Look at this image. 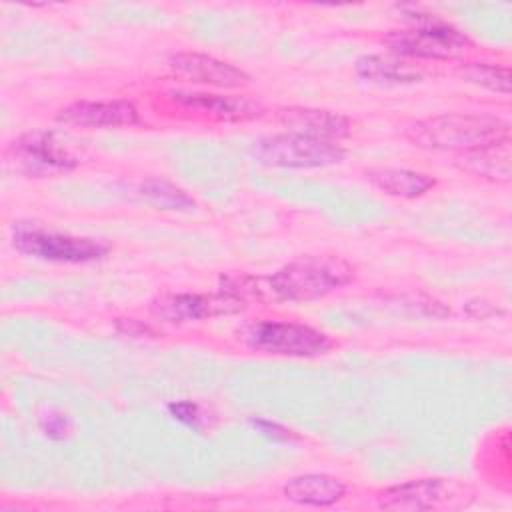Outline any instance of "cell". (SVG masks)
Returning <instances> with one entry per match:
<instances>
[{"instance_id": "cell-15", "label": "cell", "mask_w": 512, "mask_h": 512, "mask_svg": "<svg viewBox=\"0 0 512 512\" xmlns=\"http://www.w3.org/2000/svg\"><path fill=\"white\" fill-rule=\"evenodd\" d=\"M366 178L382 192L400 198H418L436 186L432 176L404 168H372Z\"/></svg>"}, {"instance_id": "cell-19", "label": "cell", "mask_w": 512, "mask_h": 512, "mask_svg": "<svg viewBox=\"0 0 512 512\" xmlns=\"http://www.w3.org/2000/svg\"><path fill=\"white\" fill-rule=\"evenodd\" d=\"M142 194L148 196L154 204L168 208V210H184V208H192L194 200L190 196H186L180 188L172 186L166 180H148L142 184Z\"/></svg>"}, {"instance_id": "cell-5", "label": "cell", "mask_w": 512, "mask_h": 512, "mask_svg": "<svg viewBox=\"0 0 512 512\" xmlns=\"http://www.w3.org/2000/svg\"><path fill=\"white\" fill-rule=\"evenodd\" d=\"M16 250L22 254L50 260V262H92L108 254V248L92 238H78L70 234L48 232L36 226L18 224L12 234Z\"/></svg>"}, {"instance_id": "cell-13", "label": "cell", "mask_w": 512, "mask_h": 512, "mask_svg": "<svg viewBox=\"0 0 512 512\" xmlns=\"http://www.w3.org/2000/svg\"><path fill=\"white\" fill-rule=\"evenodd\" d=\"M444 498V482L440 478H420L390 486L380 492L378 502L386 510H430Z\"/></svg>"}, {"instance_id": "cell-18", "label": "cell", "mask_w": 512, "mask_h": 512, "mask_svg": "<svg viewBox=\"0 0 512 512\" xmlns=\"http://www.w3.org/2000/svg\"><path fill=\"white\" fill-rule=\"evenodd\" d=\"M460 74L478 86H484L492 92H500L504 96L510 94V70L508 66H498L490 62H470L460 68Z\"/></svg>"}, {"instance_id": "cell-4", "label": "cell", "mask_w": 512, "mask_h": 512, "mask_svg": "<svg viewBox=\"0 0 512 512\" xmlns=\"http://www.w3.org/2000/svg\"><path fill=\"white\" fill-rule=\"evenodd\" d=\"M242 340L252 348L280 356H318L330 350L332 340L306 324L260 320L242 328Z\"/></svg>"}, {"instance_id": "cell-1", "label": "cell", "mask_w": 512, "mask_h": 512, "mask_svg": "<svg viewBox=\"0 0 512 512\" xmlns=\"http://www.w3.org/2000/svg\"><path fill=\"white\" fill-rule=\"evenodd\" d=\"M404 136L418 148L466 154L510 142V124L492 114L450 112L408 124Z\"/></svg>"}, {"instance_id": "cell-2", "label": "cell", "mask_w": 512, "mask_h": 512, "mask_svg": "<svg viewBox=\"0 0 512 512\" xmlns=\"http://www.w3.org/2000/svg\"><path fill=\"white\" fill-rule=\"evenodd\" d=\"M354 278V266L338 256H302L268 278V290L278 300L306 302L322 298Z\"/></svg>"}, {"instance_id": "cell-9", "label": "cell", "mask_w": 512, "mask_h": 512, "mask_svg": "<svg viewBox=\"0 0 512 512\" xmlns=\"http://www.w3.org/2000/svg\"><path fill=\"white\" fill-rule=\"evenodd\" d=\"M170 66L182 78L196 84H208L216 88H240L250 82V76L214 56L200 52H178L170 58Z\"/></svg>"}, {"instance_id": "cell-16", "label": "cell", "mask_w": 512, "mask_h": 512, "mask_svg": "<svg viewBox=\"0 0 512 512\" xmlns=\"http://www.w3.org/2000/svg\"><path fill=\"white\" fill-rule=\"evenodd\" d=\"M462 168L494 182H506L510 180V142H502L496 146H488L482 150L466 152L462 158Z\"/></svg>"}, {"instance_id": "cell-17", "label": "cell", "mask_w": 512, "mask_h": 512, "mask_svg": "<svg viewBox=\"0 0 512 512\" xmlns=\"http://www.w3.org/2000/svg\"><path fill=\"white\" fill-rule=\"evenodd\" d=\"M356 72L364 80L380 82V84H402V82H414L420 76L410 70L406 64L382 56H364L356 62Z\"/></svg>"}, {"instance_id": "cell-7", "label": "cell", "mask_w": 512, "mask_h": 512, "mask_svg": "<svg viewBox=\"0 0 512 512\" xmlns=\"http://www.w3.org/2000/svg\"><path fill=\"white\" fill-rule=\"evenodd\" d=\"M10 154L14 164H18L30 176H50L76 166V158L70 154L64 142H60L54 132L46 130L20 136L12 142Z\"/></svg>"}, {"instance_id": "cell-12", "label": "cell", "mask_w": 512, "mask_h": 512, "mask_svg": "<svg viewBox=\"0 0 512 512\" xmlns=\"http://www.w3.org/2000/svg\"><path fill=\"white\" fill-rule=\"evenodd\" d=\"M278 120L288 126L290 132L320 138V140H338L350 134V120L342 114L320 110V108H302L290 106L278 110Z\"/></svg>"}, {"instance_id": "cell-11", "label": "cell", "mask_w": 512, "mask_h": 512, "mask_svg": "<svg viewBox=\"0 0 512 512\" xmlns=\"http://www.w3.org/2000/svg\"><path fill=\"white\" fill-rule=\"evenodd\" d=\"M172 100L192 112L206 114L214 120L242 122L260 116L262 106L246 96H224L210 92H172Z\"/></svg>"}, {"instance_id": "cell-3", "label": "cell", "mask_w": 512, "mask_h": 512, "mask_svg": "<svg viewBox=\"0 0 512 512\" xmlns=\"http://www.w3.org/2000/svg\"><path fill=\"white\" fill-rule=\"evenodd\" d=\"M344 148L330 140H320L296 132L260 138L252 146V156L264 166L278 168H320L338 164Z\"/></svg>"}, {"instance_id": "cell-6", "label": "cell", "mask_w": 512, "mask_h": 512, "mask_svg": "<svg viewBox=\"0 0 512 512\" xmlns=\"http://www.w3.org/2000/svg\"><path fill=\"white\" fill-rule=\"evenodd\" d=\"M386 44L402 56L448 60L460 56L470 46V40L450 24L426 20L412 28L392 30L386 36Z\"/></svg>"}, {"instance_id": "cell-10", "label": "cell", "mask_w": 512, "mask_h": 512, "mask_svg": "<svg viewBox=\"0 0 512 512\" xmlns=\"http://www.w3.org/2000/svg\"><path fill=\"white\" fill-rule=\"evenodd\" d=\"M58 120L82 128H118L138 124V110L126 100H106L90 102L80 100L60 110Z\"/></svg>"}, {"instance_id": "cell-8", "label": "cell", "mask_w": 512, "mask_h": 512, "mask_svg": "<svg viewBox=\"0 0 512 512\" xmlns=\"http://www.w3.org/2000/svg\"><path fill=\"white\" fill-rule=\"evenodd\" d=\"M152 312L168 322L202 320L216 314H232L244 308V298L222 290L218 294H162L152 300Z\"/></svg>"}, {"instance_id": "cell-14", "label": "cell", "mask_w": 512, "mask_h": 512, "mask_svg": "<svg viewBox=\"0 0 512 512\" xmlns=\"http://www.w3.org/2000/svg\"><path fill=\"white\" fill-rule=\"evenodd\" d=\"M282 492L290 502L296 504L330 506L346 494V486L340 478L330 474H302L290 478Z\"/></svg>"}]
</instances>
